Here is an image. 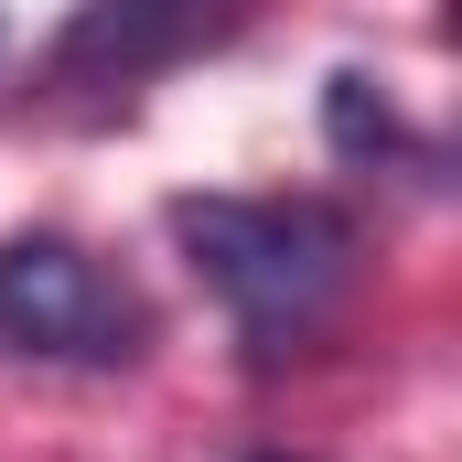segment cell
Masks as SVG:
<instances>
[{
    "mask_svg": "<svg viewBox=\"0 0 462 462\" xmlns=\"http://www.w3.org/2000/svg\"><path fill=\"white\" fill-rule=\"evenodd\" d=\"M0 345L32 365H140L151 301L118 280L87 236L32 226L0 247Z\"/></svg>",
    "mask_w": 462,
    "mask_h": 462,
    "instance_id": "obj_2",
    "label": "cell"
},
{
    "mask_svg": "<svg viewBox=\"0 0 462 462\" xmlns=\"http://www.w3.org/2000/svg\"><path fill=\"white\" fill-rule=\"evenodd\" d=\"M323 140H334L345 162H387V172H409V183H441V140L387 108L376 76H334V87H323Z\"/></svg>",
    "mask_w": 462,
    "mask_h": 462,
    "instance_id": "obj_4",
    "label": "cell"
},
{
    "mask_svg": "<svg viewBox=\"0 0 462 462\" xmlns=\"http://www.w3.org/2000/svg\"><path fill=\"white\" fill-rule=\"evenodd\" d=\"M247 462H301V452H247Z\"/></svg>",
    "mask_w": 462,
    "mask_h": 462,
    "instance_id": "obj_5",
    "label": "cell"
},
{
    "mask_svg": "<svg viewBox=\"0 0 462 462\" xmlns=\"http://www.w3.org/2000/svg\"><path fill=\"white\" fill-rule=\"evenodd\" d=\"M247 0H76V22L54 32L43 76L54 87H140V76H172L183 54L226 43Z\"/></svg>",
    "mask_w": 462,
    "mask_h": 462,
    "instance_id": "obj_3",
    "label": "cell"
},
{
    "mask_svg": "<svg viewBox=\"0 0 462 462\" xmlns=\"http://www.w3.org/2000/svg\"><path fill=\"white\" fill-rule=\"evenodd\" d=\"M172 247L258 355L312 345L355 291V216L334 194H172Z\"/></svg>",
    "mask_w": 462,
    "mask_h": 462,
    "instance_id": "obj_1",
    "label": "cell"
}]
</instances>
